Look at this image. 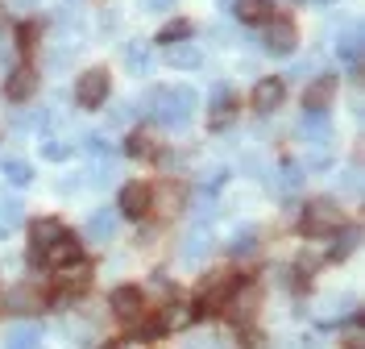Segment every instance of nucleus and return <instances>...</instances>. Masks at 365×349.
Here are the masks:
<instances>
[{"label": "nucleus", "mask_w": 365, "mask_h": 349, "mask_svg": "<svg viewBox=\"0 0 365 349\" xmlns=\"http://www.w3.org/2000/svg\"><path fill=\"white\" fill-rule=\"evenodd\" d=\"M108 88H113V75H108L104 67L83 71V75H79V88H75L79 108H100V104L108 100Z\"/></svg>", "instance_id": "3"}, {"label": "nucleus", "mask_w": 365, "mask_h": 349, "mask_svg": "<svg viewBox=\"0 0 365 349\" xmlns=\"http://www.w3.org/2000/svg\"><path fill=\"white\" fill-rule=\"evenodd\" d=\"M137 116H141V104L125 100V104H120V108L113 113V121H116V125H129V121H137Z\"/></svg>", "instance_id": "31"}, {"label": "nucleus", "mask_w": 365, "mask_h": 349, "mask_svg": "<svg viewBox=\"0 0 365 349\" xmlns=\"http://www.w3.org/2000/svg\"><path fill=\"white\" fill-rule=\"evenodd\" d=\"M0 171H4V179H9V183H17V187H25L29 179H34V166L25 163V158H4Z\"/></svg>", "instance_id": "22"}, {"label": "nucleus", "mask_w": 365, "mask_h": 349, "mask_svg": "<svg viewBox=\"0 0 365 349\" xmlns=\"http://www.w3.org/2000/svg\"><path fill=\"white\" fill-rule=\"evenodd\" d=\"M182 38H191V21H170V25H162V34H158V42H166V46H175V42H182Z\"/></svg>", "instance_id": "27"}, {"label": "nucleus", "mask_w": 365, "mask_h": 349, "mask_svg": "<svg viewBox=\"0 0 365 349\" xmlns=\"http://www.w3.org/2000/svg\"><path fill=\"white\" fill-rule=\"evenodd\" d=\"M150 204H154V191H150L145 183H129L125 191H120V212H125V216H133V221H137V216H145Z\"/></svg>", "instance_id": "7"}, {"label": "nucleus", "mask_w": 365, "mask_h": 349, "mask_svg": "<svg viewBox=\"0 0 365 349\" xmlns=\"http://www.w3.org/2000/svg\"><path fill=\"white\" fill-rule=\"evenodd\" d=\"M42 154L50 158V163H58V158H67V154H71V146H67V141H63V146H54V141H50V146H42Z\"/></svg>", "instance_id": "34"}, {"label": "nucleus", "mask_w": 365, "mask_h": 349, "mask_svg": "<svg viewBox=\"0 0 365 349\" xmlns=\"http://www.w3.org/2000/svg\"><path fill=\"white\" fill-rule=\"evenodd\" d=\"M332 96H336V75H319L316 84L307 88V96H303V108L307 113H324L332 104Z\"/></svg>", "instance_id": "8"}, {"label": "nucleus", "mask_w": 365, "mask_h": 349, "mask_svg": "<svg viewBox=\"0 0 365 349\" xmlns=\"http://www.w3.org/2000/svg\"><path fill=\"white\" fill-rule=\"evenodd\" d=\"M17 46H21V50L38 46V25H21V29H17Z\"/></svg>", "instance_id": "32"}, {"label": "nucleus", "mask_w": 365, "mask_h": 349, "mask_svg": "<svg viewBox=\"0 0 365 349\" xmlns=\"http://www.w3.org/2000/svg\"><path fill=\"white\" fill-rule=\"evenodd\" d=\"M357 241H361V233H357V229H341V237H336V246H332V254H328V258H336V262L349 258L353 250H357Z\"/></svg>", "instance_id": "26"}, {"label": "nucleus", "mask_w": 365, "mask_h": 349, "mask_svg": "<svg viewBox=\"0 0 365 349\" xmlns=\"http://www.w3.org/2000/svg\"><path fill=\"white\" fill-rule=\"evenodd\" d=\"M88 150H91V154H100V158L108 154V146H104V138H88Z\"/></svg>", "instance_id": "37"}, {"label": "nucleus", "mask_w": 365, "mask_h": 349, "mask_svg": "<svg viewBox=\"0 0 365 349\" xmlns=\"http://www.w3.org/2000/svg\"><path fill=\"white\" fill-rule=\"evenodd\" d=\"M150 104H158L154 121L162 129H182L191 121V113H195V92L191 88H162V92L150 96Z\"/></svg>", "instance_id": "1"}, {"label": "nucleus", "mask_w": 365, "mask_h": 349, "mask_svg": "<svg viewBox=\"0 0 365 349\" xmlns=\"http://www.w3.org/2000/svg\"><path fill=\"white\" fill-rule=\"evenodd\" d=\"M170 4H175V0H141L145 13H162V9H170Z\"/></svg>", "instance_id": "35"}, {"label": "nucleus", "mask_w": 365, "mask_h": 349, "mask_svg": "<svg viewBox=\"0 0 365 349\" xmlns=\"http://www.w3.org/2000/svg\"><path fill=\"white\" fill-rule=\"evenodd\" d=\"M88 283H91V266L83 262V258H75V262H67V266H58V295H63V300L79 295V291H88Z\"/></svg>", "instance_id": "6"}, {"label": "nucleus", "mask_w": 365, "mask_h": 349, "mask_svg": "<svg viewBox=\"0 0 365 349\" xmlns=\"http://www.w3.org/2000/svg\"><path fill=\"white\" fill-rule=\"evenodd\" d=\"M282 96H287V84H282V79H262V84L253 88V108H257V113H274V108L282 104Z\"/></svg>", "instance_id": "11"}, {"label": "nucleus", "mask_w": 365, "mask_h": 349, "mask_svg": "<svg viewBox=\"0 0 365 349\" xmlns=\"http://www.w3.org/2000/svg\"><path fill=\"white\" fill-rule=\"evenodd\" d=\"M63 233H67V229H63L54 216L34 221V225H29V258H34V262H42V254L54 246V241H58V237H63Z\"/></svg>", "instance_id": "5"}, {"label": "nucleus", "mask_w": 365, "mask_h": 349, "mask_svg": "<svg viewBox=\"0 0 365 349\" xmlns=\"http://www.w3.org/2000/svg\"><path fill=\"white\" fill-rule=\"evenodd\" d=\"M4 349H42V328H38V325H17V328H9Z\"/></svg>", "instance_id": "17"}, {"label": "nucleus", "mask_w": 365, "mask_h": 349, "mask_svg": "<svg viewBox=\"0 0 365 349\" xmlns=\"http://www.w3.org/2000/svg\"><path fill=\"white\" fill-rule=\"evenodd\" d=\"M166 63H170V67H182V71H195L200 67V50H195V42H175V46L166 50Z\"/></svg>", "instance_id": "20"}, {"label": "nucleus", "mask_w": 365, "mask_h": 349, "mask_svg": "<svg viewBox=\"0 0 365 349\" xmlns=\"http://www.w3.org/2000/svg\"><path fill=\"white\" fill-rule=\"evenodd\" d=\"M344 345H349V349H361V333H357V328H353V333H349V337H344Z\"/></svg>", "instance_id": "38"}, {"label": "nucleus", "mask_w": 365, "mask_h": 349, "mask_svg": "<svg viewBox=\"0 0 365 349\" xmlns=\"http://www.w3.org/2000/svg\"><path fill=\"white\" fill-rule=\"evenodd\" d=\"M187 200V187H179V183H166L158 191V204H162V212H179V204Z\"/></svg>", "instance_id": "25"}, {"label": "nucleus", "mask_w": 365, "mask_h": 349, "mask_svg": "<svg viewBox=\"0 0 365 349\" xmlns=\"http://www.w3.org/2000/svg\"><path fill=\"white\" fill-rule=\"evenodd\" d=\"M75 258H79V241H75L71 233H63V237L42 254V262H50V266H67V262H75Z\"/></svg>", "instance_id": "16"}, {"label": "nucleus", "mask_w": 365, "mask_h": 349, "mask_svg": "<svg viewBox=\"0 0 365 349\" xmlns=\"http://www.w3.org/2000/svg\"><path fill=\"white\" fill-rule=\"evenodd\" d=\"M357 175H361V171H344V179H341L344 191H357V187H361V183H357Z\"/></svg>", "instance_id": "36"}, {"label": "nucleus", "mask_w": 365, "mask_h": 349, "mask_svg": "<svg viewBox=\"0 0 365 349\" xmlns=\"http://www.w3.org/2000/svg\"><path fill=\"white\" fill-rule=\"evenodd\" d=\"M116 233V212L113 208H96L88 216V237L91 241H113Z\"/></svg>", "instance_id": "15"}, {"label": "nucleus", "mask_w": 365, "mask_h": 349, "mask_svg": "<svg viewBox=\"0 0 365 349\" xmlns=\"http://www.w3.org/2000/svg\"><path fill=\"white\" fill-rule=\"evenodd\" d=\"M336 54H341V59H344V63H349L353 71L361 67V29H357V25L341 34V42H336Z\"/></svg>", "instance_id": "19"}, {"label": "nucleus", "mask_w": 365, "mask_h": 349, "mask_svg": "<svg viewBox=\"0 0 365 349\" xmlns=\"http://www.w3.org/2000/svg\"><path fill=\"white\" fill-rule=\"evenodd\" d=\"M228 121H232V100H220V104H212V129H225Z\"/></svg>", "instance_id": "30"}, {"label": "nucleus", "mask_w": 365, "mask_h": 349, "mask_svg": "<svg viewBox=\"0 0 365 349\" xmlns=\"http://www.w3.org/2000/svg\"><path fill=\"white\" fill-rule=\"evenodd\" d=\"M204 250H207V233L204 229H200V233L191 229V233H187V246H182V258L191 262V258H200Z\"/></svg>", "instance_id": "29"}, {"label": "nucleus", "mask_w": 365, "mask_h": 349, "mask_svg": "<svg viewBox=\"0 0 365 349\" xmlns=\"http://www.w3.org/2000/svg\"><path fill=\"white\" fill-rule=\"evenodd\" d=\"M113 312L116 316H125V320H137L141 312H145V300H141V287H116L113 291Z\"/></svg>", "instance_id": "9"}, {"label": "nucleus", "mask_w": 365, "mask_h": 349, "mask_svg": "<svg viewBox=\"0 0 365 349\" xmlns=\"http://www.w3.org/2000/svg\"><path fill=\"white\" fill-rule=\"evenodd\" d=\"M341 229V208L328 204V200H312L303 216H299V233L303 237H328V233Z\"/></svg>", "instance_id": "2"}, {"label": "nucleus", "mask_w": 365, "mask_h": 349, "mask_svg": "<svg viewBox=\"0 0 365 349\" xmlns=\"http://www.w3.org/2000/svg\"><path fill=\"white\" fill-rule=\"evenodd\" d=\"M17 225H21V200L0 196V237H4V233H13Z\"/></svg>", "instance_id": "21"}, {"label": "nucleus", "mask_w": 365, "mask_h": 349, "mask_svg": "<svg viewBox=\"0 0 365 349\" xmlns=\"http://www.w3.org/2000/svg\"><path fill=\"white\" fill-rule=\"evenodd\" d=\"M262 42L270 54H291L299 46V34H295V21H282V17H270L266 21V34H262Z\"/></svg>", "instance_id": "4"}, {"label": "nucleus", "mask_w": 365, "mask_h": 349, "mask_svg": "<svg viewBox=\"0 0 365 349\" xmlns=\"http://www.w3.org/2000/svg\"><path fill=\"white\" fill-rule=\"evenodd\" d=\"M299 138H307L312 146H324V141L332 138V121H328V113H303L299 116Z\"/></svg>", "instance_id": "10"}, {"label": "nucleus", "mask_w": 365, "mask_h": 349, "mask_svg": "<svg viewBox=\"0 0 365 349\" xmlns=\"http://www.w3.org/2000/svg\"><path fill=\"white\" fill-rule=\"evenodd\" d=\"M225 308H228L232 320H250L253 308H257V287H232L228 300H225Z\"/></svg>", "instance_id": "12"}, {"label": "nucleus", "mask_w": 365, "mask_h": 349, "mask_svg": "<svg viewBox=\"0 0 365 349\" xmlns=\"http://www.w3.org/2000/svg\"><path fill=\"white\" fill-rule=\"evenodd\" d=\"M232 13H237L245 25H262V21H270L274 4H270V0H237V9H232Z\"/></svg>", "instance_id": "18"}, {"label": "nucleus", "mask_w": 365, "mask_h": 349, "mask_svg": "<svg viewBox=\"0 0 365 349\" xmlns=\"http://www.w3.org/2000/svg\"><path fill=\"white\" fill-rule=\"evenodd\" d=\"M125 150H129L133 158H145V154H150V138H141V133H137V138L125 141Z\"/></svg>", "instance_id": "33"}, {"label": "nucleus", "mask_w": 365, "mask_h": 349, "mask_svg": "<svg viewBox=\"0 0 365 349\" xmlns=\"http://www.w3.org/2000/svg\"><path fill=\"white\" fill-rule=\"evenodd\" d=\"M125 63H129L133 75H145V71H150V50L141 46V42H129V46H125Z\"/></svg>", "instance_id": "23"}, {"label": "nucleus", "mask_w": 365, "mask_h": 349, "mask_svg": "<svg viewBox=\"0 0 365 349\" xmlns=\"http://www.w3.org/2000/svg\"><path fill=\"white\" fill-rule=\"evenodd\" d=\"M9 308H13V312H21V316H29V312H42L46 300H42V291H38V287L21 283V287H13V291H9Z\"/></svg>", "instance_id": "13"}, {"label": "nucleus", "mask_w": 365, "mask_h": 349, "mask_svg": "<svg viewBox=\"0 0 365 349\" xmlns=\"http://www.w3.org/2000/svg\"><path fill=\"white\" fill-rule=\"evenodd\" d=\"M299 187H303V166L287 163L282 166V179H278V191H299Z\"/></svg>", "instance_id": "28"}, {"label": "nucleus", "mask_w": 365, "mask_h": 349, "mask_svg": "<svg viewBox=\"0 0 365 349\" xmlns=\"http://www.w3.org/2000/svg\"><path fill=\"white\" fill-rule=\"evenodd\" d=\"M228 250H232L237 258H250L253 250H257V229H241L232 241H228Z\"/></svg>", "instance_id": "24"}, {"label": "nucleus", "mask_w": 365, "mask_h": 349, "mask_svg": "<svg viewBox=\"0 0 365 349\" xmlns=\"http://www.w3.org/2000/svg\"><path fill=\"white\" fill-rule=\"evenodd\" d=\"M34 88H38V75H34L29 67H17L13 75H9V84H4V96L21 104V100H29V96H34Z\"/></svg>", "instance_id": "14"}, {"label": "nucleus", "mask_w": 365, "mask_h": 349, "mask_svg": "<svg viewBox=\"0 0 365 349\" xmlns=\"http://www.w3.org/2000/svg\"><path fill=\"white\" fill-rule=\"evenodd\" d=\"M17 4H25V0H17ZM29 4H34V0H29Z\"/></svg>", "instance_id": "39"}]
</instances>
